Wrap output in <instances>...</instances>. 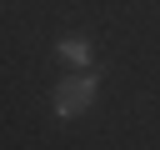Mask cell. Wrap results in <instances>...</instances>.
Returning a JSON list of instances; mask_svg holds the SVG:
<instances>
[{"label": "cell", "mask_w": 160, "mask_h": 150, "mask_svg": "<svg viewBox=\"0 0 160 150\" xmlns=\"http://www.w3.org/2000/svg\"><path fill=\"white\" fill-rule=\"evenodd\" d=\"M90 95H95V80H90V75L60 80V90H55V110H60V115H80V110L90 105Z\"/></svg>", "instance_id": "1"}, {"label": "cell", "mask_w": 160, "mask_h": 150, "mask_svg": "<svg viewBox=\"0 0 160 150\" xmlns=\"http://www.w3.org/2000/svg\"><path fill=\"white\" fill-rule=\"evenodd\" d=\"M60 50H65V55H70V60H85V40H65V45H60Z\"/></svg>", "instance_id": "2"}]
</instances>
